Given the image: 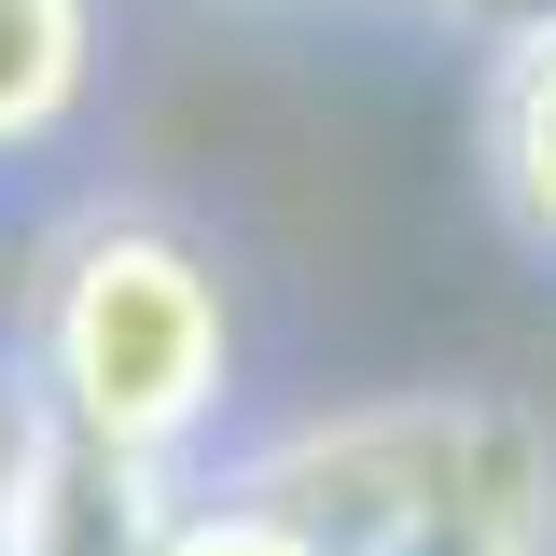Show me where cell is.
<instances>
[{
  "instance_id": "obj_1",
  "label": "cell",
  "mask_w": 556,
  "mask_h": 556,
  "mask_svg": "<svg viewBox=\"0 0 556 556\" xmlns=\"http://www.w3.org/2000/svg\"><path fill=\"white\" fill-rule=\"evenodd\" d=\"M320 556H556V445L515 390H404L251 473Z\"/></svg>"
},
{
  "instance_id": "obj_2",
  "label": "cell",
  "mask_w": 556,
  "mask_h": 556,
  "mask_svg": "<svg viewBox=\"0 0 556 556\" xmlns=\"http://www.w3.org/2000/svg\"><path fill=\"white\" fill-rule=\"evenodd\" d=\"M237 376V320L223 278L167 237V223H84L42 278V404L56 431L112 445V459H167L181 431H208Z\"/></svg>"
},
{
  "instance_id": "obj_3",
  "label": "cell",
  "mask_w": 556,
  "mask_h": 556,
  "mask_svg": "<svg viewBox=\"0 0 556 556\" xmlns=\"http://www.w3.org/2000/svg\"><path fill=\"white\" fill-rule=\"evenodd\" d=\"M153 459H112L84 431H28L14 459V501H0V556H153V501H139Z\"/></svg>"
},
{
  "instance_id": "obj_4",
  "label": "cell",
  "mask_w": 556,
  "mask_h": 556,
  "mask_svg": "<svg viewBox=\"0 0 556 556\" xmlns=\"http://www.w3.org/2000/svg\"><path fill=\"white\" fill-rule=\"evenodd\" d=\"M486 181L515 208V237L556 251V14L501 42V84H486Z\"/></svg>"
},
{
  "instance_id": "obj_5",
  "label": "cell",
  "mask_w": 556,
  "mask_h": 556,
  "mask_svg": "<svg viewBox=\"0 0 556 556\" xmlns=\"http://www.w3.org/2000/svg\"><path fill=\"white\" fill-rule=\"evenodd\" d=\"M84 56H98V14L84 0H0V153H28V139L70 126Z\"/></svg>"
},
{
  "instance_id": "obj_6",
  "label": "cell",
  "mask_w": 556,
  "mask_h": 556,
  "mask_svg": "<svg viewBox=\"0 0 556 556\" xmlns=\"http://www.w3.org/2000/svg\"><path fill=\"white\" fill-rule=\"evenodd\" d=\"M153 556H320V543L278 515L265 486H223V501H195V515H167V529H153Z\"/></svg>"
},
{
  "instance_id": "obj_7",
  "label": "cell",
  "mask_w": 556,
  "mask_h": 556,
  "mask_svg": "<svg viewBox=\"0 0 556 556\" xmlns=\"http://www.w3.org/2000/svg\"><path fill=\"white\" fill-rule=\"evenodd\" d=\"M473 14H515V28H543V14H556V0H473Z\"/></svg>"
},
{
  "instance_id": "obj_8",
  "label": "cell",
  "mask_w": 556,
  "mask_h": 556,
  "mask_svg": "<svg viewBox=\"0 0 556 556\" xmlns=\"http://www.w3.org/2000/svg\"><path fill=\"white\" fill-rule=\"evenodd\" d=\"M14 459H28V445H14V417H0V501H14Z\"/></svg>"
}]
</instances>
